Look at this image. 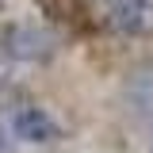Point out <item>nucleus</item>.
Masks as SVG:
<instances>
[{
  "mask_svg": "<svg viewBox=\"0 0 153 153\" xmlns=\"http://www.w3.org/2000/svg\"><path fill=\"white\" fill-rule=\"evenodd\" d=\"M126 107L142 119H153V65L134 69L126 80Z\"/></svg>",
  "mask_w": 153,
  "mask_h": 153,
  "instance_id": "obj_4",
  "label": "nucleus"
},
{
  "mask_svg": "<svg viewBox=\"0 0 153 153\" xmlns=\"http://www.w3.org/2000/svg\"><path fill=\"white\" fill-rule=\"evenodd\" d=\"M12 130H16V138H23V142H31V146H42V142L57 138V123H54L46 111H42V107H31V103H23V107L12 115Z\"/></svg>",
  "mask_w": 153,
  "mask_h": 153,
  "instance_id": "obj_3",
  "label": "nucleus"
},
{
  "mask_svg": "<svg viewBox=\"0 0 153 153\" xmlns=\"http://www.w3.org/2000/svg\"><path fill=\"white\" fill-rule=\"evenodd\" d=\"M4 42H8V54L19 57V61H42V57L54 54V46H57L50 31L31 27V23H19V27H12Z\"/></svg>",
  "mask_w": 153,
  "mask_h": 153,
  "instance_id": "obj_2",
  "label": "nucleus"
},
{
  "mask_svg": "<svg viewBox=\"0 0 153 153\" xmlns=\"http://www.w3.org/2000/svg\"><path fill=\"white\" fill-rule=\"evenodd\" d=\"M0 153H8V146H4V142H0Z\"/></svg>",
  "mask_w": 153,
  "mask_h": 153,
  "instance_id": "obj_5",
  "label": "nucleus"
},
{
  "mask_svg": "<svg viewBox=\"0 0 153 153\" xmlns=\"http://www.w3.org/2000/svg\"><path fill=\"white\" fill-rule=\"evenodd\" d=\"M111 27L126 35H149L153 31V0H96Z\"/></svg>",
  "mask_w": 153,
  "mask_h": 153,
  "instance_id": "obj_1",
  "label": "nucleus"
}]
</instances>
